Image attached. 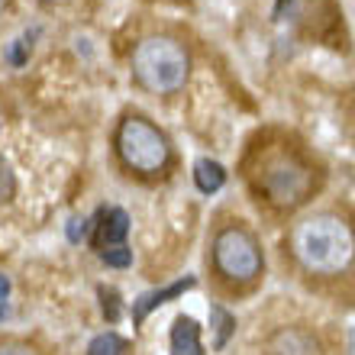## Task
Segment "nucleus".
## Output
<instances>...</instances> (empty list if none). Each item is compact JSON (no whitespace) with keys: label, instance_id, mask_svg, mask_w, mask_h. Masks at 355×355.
Segmentation results:
<instances>
[{"label":"nucleus","instance_id":"obj_18","mask_svg":"<svg viewBox=\"0 0 355 355\" xmlns=\"http://www.w3.org/2000/svg\"><path fill=\"white\" fill-rule=\"evenodd\" d=\"M0 355H36L29 346H19V343H7V346H0Z\"/></svg>","mask_w":355,"mask_h":355},{"label":"nucleus","instance_id":"obj_20","mask_svg":"<svg viewBox=\"0 0 355 355\" xmlns=\"http://www.w3.org/2000/svg\"><path fill=\"white\" fill-rule=\"evenodd\" d=\"M349 355H355V336H352V343H349Z\"/></svg>","mask_w":355,"mask_h":355},{"label":"nucleus","instance_id":"obj_5","mask_svg":"<svg viewBox=\"0 0 355 355\" xmlns=\"http://www.w3.org/2000/svg\"><path fill=\"white\" fill-rule=\"evenodd\" d=\"M214 265L226 281L245 284L262 271V249L243 226H226L214 239Z\"/></svg>","mask_w":355,"mask_h":355},{"label":"nucleus","instance_id":"obj_4","mask_svg":"<svg viewBox=\"0 0 355 355\" xmlns=\"http://www.w3.org/2000/svg\"><path fill=\"white\" fill-rule=\"evenodd\" d=\"M265 197L281 210L300 207L307 200L310 187H313V171L294 155V152H271L262 162V175H259Z\"/></svg>","mask_w":355,"mask_h":355},{"label":"nucleus","instance_id":"obj_10","mask_svg":"<svg viewBox=\"0 0 355 355\" xmlns=\"http://www.w3.org/2000/svg\"><path fill=\"white\" fill-rule=\"evenodd\" d=\"M194 184L200 194H216L226 184V168L214 159H197L194 162Z\"/></svg>","mask_w":355,"mask_h":355},{"label":"nucleus","instance_id":"obj_19","mask_svg":"<svg viewBox=\"0 0 355 355\" xmlns=\"http://www.w3.org/2000/svg\"><path fill=\"white\" fill-rule=\"evenodd\" d=\"M7 294H10V278L7 275H0V300L7 297Z\"/></svg>","mask_w":355,"mask_h":355},{"label":"nucleus","instance_id":"obj_13","mask_svg":"<svg viewBox=\"0 0 355 355\" xmlns=\"http://www.w3.org/2000/svg\"><path fill=\"white\" fill-rule=\"evenodd\" d=\"M97 297H101V310L107 323H116L123 317V304H120V291L116 288H97Z\"/></svg>","mask_w":355,"mask_h":355},{"label":"nucleus","instance_id":"obj_14","mask_svg":"<svg viewBox=\"0 0 355 355\" xmlns=\"http://www.w3.org/2000/svg\"><path fill=\"white\" fill-rule=\"evenodd\" d=\"M39 36V29H29V33H23V36L10 46V52H7V58H10V65H26V58H29V52H33V39Z\"/></svg>","mask_w":355,"mask_h":355},{"label":"nucleus","instance_id":"obj_1","mask_svg":"<svg viewBox=\"0 0 355 355\" xmlns=\"http://www.w3.org/2000/svg\"><path fill=\"white\" fill-rule=\"evenodd\" d=\"M291 249L313 275H339L355 259V233L336 214H317L294 226Z\"/></svg>","mask_w":355,"mask_h":355},{"label":"nucleus","instance_id":"obj_9","mask_svg":"<svg viewBox=\"0 0 355 355\" xmlns=\"http://www.w3.org/2000/svg\"><path fill=\"white\" fill-rule=\"evenodd\" d=\"M268 355H317V339L304 329H281L268 343Z\"/></svg>","mask_w":355,"mask_h":355},{"label":"nucleus","instance_id":"obj_16","mask_svg":"<svg viewBox=\"0 0 355 355\" xmlns=\"http://www.w3.org/2000/svg\"><path fill=\"white\" fill-rule=\"evenodd\" d=\"M13 191H17V178H13V171H10L7 159L0 155V204H3V200H10V197H13Z\"/></svg>","mask_w":355,"mask_h":355},{"label":"nucleus","instance_id":"obj_21","mask_svg":"<svg viewBox=\"0 0 355 355\" xmlns=\"http://www.w3.org/2000/svg\"><path fill=\"white\" fill-rule=\"evenodd\" d=\"M46 3H65V0H46Z\"/></svg>","mask_w":355,"mask_h":355},{"label":"nucleus","instance_id":"obj_8","mask_svg":"<svg viewBox=\"0 0 355 355\" xmlns=\"http://www.w3.org/2000/svg\"><path fill=\"white\" fill-rule=\"evenodd\" d=\"M171 355H204L200 346V327H197L194 317H181L175 320L171 327Z\"/></svg>","mask_w":355,"mask_h":355},{"label":"nucleus","instance_id":"obj_22","mask_svg":"<svg viewBox=\"0 0 355 355\" xmlns=\"http://www.w3.org/2000/svg\"><path fill=\"white\" fill-rule=\"evenodd\" d=\"M3 3H7V0H0V7H3Z\"/></svg>","mask_w":355,"mask_h":355},{"label":"nucleus","instance_id":"obj_3","mask_svg":"<svg viewBox=\"0 0 355 355\" xmlns=\"http://www.w3.org/2000/svg\"><path fill=\"white\" fill-rule=\"evenodd\" d=\"M116 149L120 159L139 175H159L171 159L168 139L159 126H152L142 116H126L116 130Z\"/></svg>","mask_w":355,"mask_h":355},{"label":"nucleus","instance_id":"obj_6","mask_svg":"<svg viewBox=\"0 0 355 355\" xmlns=\"http://www.w3.org/2000/svg\"><path fill=\"white\" fill-rule=\"evenodd\" d=\"M197 284L194 275H187V278L181 281H171V284H165V288H155V291H146V294H139V297L132 300V323L139 327V323H146V317H149L155 307H162V304H168V300L181 297L184 291H191Z\"/></svg>","mask_w":355,"mask_h":355},{"label":"nucleus","instance_id":"obj_7","mask_svg":"<svg viewBox=\"0 0 355 355\" xmlns=\"http://www.w3.org/2000/svg\"><path fill=\"white\" fill-rule=\"evenodd\" d=\"M97 236H94V245L97 249H113V245H126V233H130V214L120 210V207H110V210H101L97 214Z\"/></svg>","mask_w":355,"mask_h":355},{"label":"nucleus","instance_id":"obj_11","mask_svg":"<svg viewBox=\"0 0 355 355\" xmlns=\"http://www.w3.org/2000/svg\"><path fill=\"white\" fill-rule=\"evenodd\" d=\"M210 327L216 329L214 349H223L230 343V336L236 333V317L226 307H220V304H210Z\"/></svg>","mask_w":355,"mask_h":355},{"label":"nucleus","instance_id":"obj_17","mask_svg":"<svg viewBox=\"0 0 355 355\" xmlns=\"http://www.w3.org/2000/svg\"><path fill=\"white\" fill-rule=\"evenodd\" d=\"M85 236H87V220L85 216H71V220H68V239H71V243H81Z\"/></svg>","mask_w":355,"mask_h":355},{"label":"nucleus","instance_id":"obj_12","mask_svg":"<svg viewBox=\"0 0 355 355\" xmlns=\"http://www.w3.org/2000/svg\"><path fill=\"white\" fill-rule=\"evenodd\" d=\"M87 355H126V339H120L116 333H101L91 339Z\"/></svg>","mask_w":355,"mask_h":355},{"label":"nucleus","instance_id":"obj_2","mask_svg":"<svg viewBox=\"0 0 355 355\" xmlns=\"http://www.w3.org/2000/svg\"><path fill=\"white\" fill-rule=\"evenodd\" d=\"M187 58L184 46L168 36H149L142 39L132 52V75L146 91L152 94H175L187 81Z\"/></svg>","mask_w":355,"mask_h":355},{"label":"nucleus","instance_id":"obj_15","mask_svg":"<svg viewBox=\"0 0 355 355\" xmlns=\"http://www.w3.org/2000/svg\"><path fill=\"white\" fill-rule=\"evenodd\" d=\"M101 262L110 268H130L132 265V249L130 245H113V249H101Z\"/></svg>","mask_w":355,"mask_h":355}]
</instances>
